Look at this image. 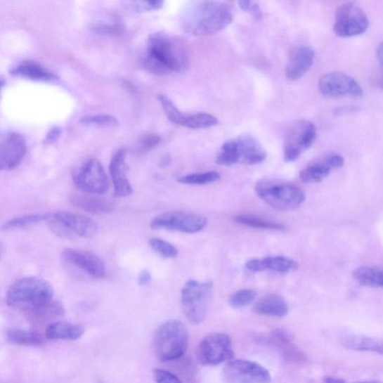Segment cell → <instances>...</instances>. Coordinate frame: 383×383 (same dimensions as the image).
Instances as JSON below:
<instances>
[{"label": "cell", "mask_w": 383, "mask_h": 383, "mask_svg": "<svg viewBox=\"0 0 383 383\" xmlns=\"http://www.w3.org/2000/svg\"><path fill=\"white\" fill-rule=\"evenodd\" d=\"M189 63L188 49L182 40L162 31L150 34L143 60L148 72L157 75L181 73Z\"/></svg>", "instance_id": "1"}, {"label": "cell", "mask_w": 383, "mask_h": 383, "mask_svg": "<svg viewBox=\"0 0 383 383\" xmlns=\"http://www.w3.org/2000/svg\"><path fill=\"white\" fill-rule=\"evenodd\" d=\"M233 20V13L227 4L201 1L193 3L183 11L181 25L185 32L209 36L226 29Z\"/></svg>", "instance_id": "2"}, {"label": "cell", "mask_w": 383, "mask_h": 383, "mask_svg": "<svg viewBox=\"0 0 383 383\" xmlns=\"http://www.w3.org/2000/svg\"><path fill=\"white\" fill-rule=\"evenodd\" d=\"M53 297V289L48 282L37 277H26L11 285L6 299L8 306L27 311L49 303Z\"/></svg>", "instance_id": "3"}, {"label": "cell", "mask_w": 383, "mask_h": 383, "mask_svg": "<svg viewBox=\"0 0 383 383\" xmlns=\"http://www.w3.org/2000/svg\"><path fill=\"white\" fill-rule=\"evenodd\" d=\"M268 156L257 138L242 134L230 139L220 148L216 162L218 165L231 167L237 164L257 165Z\"/></svg>", "instance_id": "4"}, {"label": "cell", "mask_w": 383, "mask_h": 383, "mask_svg": "<svg viewBox=\"0 0 383 383\" xmlns=\"http://www.w3.org/2000/svg\"><path fill=\"white\" fill-rule=\"evenodd\" d=\"M189 345V333L184 325L171 320L162 323L155 336V351L162 362L176 361L183 356Z\"/></svg>", "instance_id": "5"}, {"label": "cell", "mask_w": 383, "mask_h": 383, "mask_svg": "<svg viewBox=\"0 0 383 383\" xmlns=\"http://www.w3.org/2000/svg\"><path fill=\"white\" fill-rule=\"evenodd\" d=\"M254 190L265 203L283 212L295 210L306 200L304 192L292 183L261 181L255 185Z\"/></svg>", "instance_id": "6"}, {"label": "cell", "mask_w": 383, "mask_h": 383, "mask_svg": "<svg viewBox=\"0 0 383 383\" xmlns=\"http://www.w3.org/2000/svg\"><path fill=\"white\" fill-rule=\"evenodd\" d=\"M45 222L56 236L67 240L90 238L98 231V225L94 220L70 212L46 214Z\"/></svg>", "instance_id": "7"}, {"label": "cell", "mask_w": 383, "mask_h": 383, "mask_svg": "<svg viewBox=\"0 0 383 383\" xmlns=\"http://www.w3.org/2000/svg\"><path fill=\"white\" fill-rule=\"evenodd\" d=\"M212 283L189 280L181 290L183 313L193 324L202 323L206 318L213 296Z\"/></svg>", "instance_id": "8"}, {"label": "cell", "mask_w": 383, "mask_h": 383, "mask_svg": "<svg viewBox=\"0 0 383 383\" xmlns=\"http://www.w3.org/2000/svg\"><path fill=\"white\" fill-rule=\"evenodd\" d=\"M370 21L365 11L354 3H346L336 11L333 30L338 37L350 38L365 33Z\"/></svg>", "instance_id": "9"}, {"label": "cell", "mask_w": 383, "mask_h": 383, "mask_svg": "<svg viewBox=\"0 0 383 383\" xmlns=\"http://www.w3.org/2000/svg\"><path fill=\"white\" fill-rule=\"evenodd\" d=\"M317 138V129L314 124L306 120L296 122L286 134L284 142V160L286 162L297 160Z\"/></svg>", "instance_id": "10"}, {"label": "cell", "mask_w": 383, "mask_h": 383, "mask_svg": "<svg viewBox=\"0 0 383 383\" xmlns=\"http://www.w3.org/2000/svg\"><path fill=\"white\" fill-rule=\"evenodd\" d=\"M197 357L205 365H217L231 361L234 351L229 335L221 332L206 335L198 346Z\"/></svg>", "instance_id": "11"}, {"label": "cell", "mask_w": 383, "mask_h": 383, "mask_svg": "<svg viewBox=\"0 0 383 383\" xmlns=\"http://www.w3.org/2000/svg\"><path fill=\"white\" fill-rule=\"evenodd\" d=\"M73 181L80 190L91 194L103 195L110 189V181L100 162L91 158L73 172Z\"/></svg>", "instance_id": "12"}, {"label": "cell", "mask_w": 383, "mask_h": 383, "mask_svg": "<svg viewBox=\"0 0 383 383\" xmlns=\"http://www.w3.org/2000/svg\"><path fill=\"white\" fill-rule=\"evenodd\" d=\"M207 225V219L202 215L184 212H171L160 214L150 222V228L166 229L193 234L202 231Z\"/></svg>", "instance_id": "13"}, {"label": "cell", "mask_w": 383, "mask_h": 383, "mask_svg": "<svg viewBox=\"0 0 383 383\" xmlns=\"http://www.w3.org/2000/svg\"><path fill=\"white\" fill-rule=\"evenodd\" d=\"M223 379L225 383H271V375L259 363L231 359L224 367Z\"/></svg>", "instance_id": "14"}, {"label": "cell", "mask_w": 383, "mask_h": 383, "mask_svg": "<svg viewBox=\"0 0 383 383\" xmlns=\"http://www.w3.org/2000/svg\"><path fill=\"white\" fill-rule=\"evenodd\" d=\"M318 86L321 94L328 98H358L364 94L361 86L353 77L339 72L323 75Z\"/></svg>", "instance_id": "15"}, {"label": "cell", "mask_w": 383, "mask_h": 383, "mask_svg": "<svg viewBox=\"0 0 383 383\" xmlns=\"http://www.w3.org/2000/svg\"><path fill=\"white\" fill-rule=\"evenodd\" d=\"M62 259L73 271L98 280L105 276V265L97 254L89 251L67 248L63 252Z\"/></svg>", "instance_id": "16"}, {"label": "cell", "mask_w": 383, "mask_h": 383, "mask_svg": "<svg viewBox=\"0 0 383 383\" xmlns=\"http://www.w3.org/2000/svg\"><path fill=\"white\" fill-rule=\"evenodd\" d=\"M158 100L167 118L174 124L191 129H205L219 123L215 116L206 112L184 115L167 96L160 95Z\"/></svg>", "instance_id": "17"}, {"label": "cell", "mask_w": 383, "mask_h": 383, "mask_svg": "<svg viewBox=\"0 0 383 383\" xmlns=\"http://www.w3.org/2000/svg\"><path fill=\"white\" fill-rule=\"evenodd\" d=\"M27 150L26 139L21 134L8 132L0 135V171L15 169Z\"/></svg>", "instance_id": "18"}, {"label": "cell", "mask_w": 383, "mask_h": 383, "mask_svg": "<svg viewBox=\"0 0 383 383\" xmlns=\"http://www.w3.org/2000/svg\"><path fill=\"white\" fill-rule=\"evenodd\" d=\"M316 52L311 46L299 45L288 56L285 76L288 79L297 80L303 77L314 64Z\"/></svg>", "instance_id": "19"}, {"label": "cell", "mask_w": 383, "mask_h": 383, "mask_svg": "<svg viewBox=\"0 0 383 383\" xmlns=\"http://www.w3.org/2000/svg\"><path fill=\"white\" fill-rule=\"evenodd\" d=\"M344 158L339 155H331L311 164L300 172L299 178L306 183L321 182L335 169L344 165Z\"/></svg>", "instance_id": "20"}, {"label": "cell", "mask_w": 383, "mask_h": 383, "mask_svg": "<svg viewBox=\"0 0 383 383\" xmlns=\"http://www.w3.org/2000/svg\"><path fill=\"white\" fill-rule=\"evenodd\" d=\"M126 150H119L112 157L110 172L116 197H126L133 193L131 185L126 178Z\"/></svg>", "instance_id": "21"}, {"label": "cell", "mask_w": 383, "mask_h": 383, "mask_svg": "<svg viewBox=\"0 0 383 383\" xmlns=\"http://www.w3.org/2000/svg\"><path fill=\"white\" fill-rule=\"evenodd\" d=\"M70 202L75 207L93 214H106L114 211L115 205L111 200L100 195L75 193L70 197Z\"/></svg>", "instance_id": "22"}, {"label": "cell", "mask_w": 383, "mask_h": 383, "mask_svg": "<svg viewBox=\"0 0 383 383\" xmlns=\"http://www.w3.org/2000/svg\"><path fill=\"white\" fill-rule=\"evenodd\" d=\"M246 268L252 273L264 271L290 273L297 271L299 268V264L292 259L278 255V257L250 260L247 263Z\"/></svg>", "instance_id": "23"}, {"label": "cell", "mask_w": 383, "mask_h": 383, "mask_svg": "<svg viewBox=\"0 0 383 383\" xmlns=\"http://www.w3.org/2000/svg\"><path fill=\"white\" fill-rule=\"evenodd\" d=\"M84 332L81 325L59 321L50 324L45 335L49 340L76 341L82 337Z\"/></svg>", "instance_id": "24"}, {"label": "cell", "mask_w": 383, "mask_h": 383, "mask_svg": "<svg viewBox=\"0 0 383 383\" xmlns=\"http://www.w3.org/2000/svg\"><path fill=\"white\" fill-rule=\"evenodd\" d=\"M254 311L261 316L283 318L288 314V306L282 296L270 294L259 299Z\"/></svg>", "instance_id": "25"}, {"label": "cell", "mask_w": 383, "mask_h": 383, "mask_svg": "<svg viewBox=\"0 0 383 383\" xmlns=\"http://www.w3.org/2000/svg\"><path fill=\"white\" fill-rule=\"evenodd\" d=\"M11 74L26 79L34 81H53L57 79V77L48 68L41 65L32 62L26 61L20 63L11 71Z\"/></svg>", "instance_id": "26"}, {"label": "cell", "mask_w": 383, "mask_h": 383, "mask_svg": "<svg viewBox=\"0 0 383 383\" xmlns=\"http://www.w3.org/2000/svg\"><path fill=\"white\" fill-rule=\"evenodd\" d=\"M25 312L31 321L41 323L63 316L65 314V309L59 301H51L48 304Z\"/></svg>", "instance_id": "27"}, {"label": "cell", "mask_w": 383, "mask_h": 383, "mask_svg": "<svg viewBox=\"0 0 383 383\" xmlns=\"http://www.w3.org/2000/svg\"><path fill=\"white\" fill-rule=\"evenodd\" d=\"M6 338L11 344L19 346H40L44 343L40 333L27 330H10L7 332Z\"/></svg>", "instance_id": "28"}, {"label": "cell", "mask_w": 383, "mask_h": 383, "mask_svg": "<svg viewBox=\"0 0 383 383\" xmlns=\"http://www.w3.org/2000/svg\"><path fill=\"white\" fill-rule=\"evenodd\" d=\"M355 280L364 286L372 288H381L383 285L382 269L375 266H361L353 272Z\"/></svg>", "instance_id": "29"}, {"label": "cell", "mask_w": 383, "mask_h": 383, "mask_svg": "<svg viewBox=\"0 0 383 383\" xmlns=\"http://www.w3.org/2000/svg\"><path fill=\"white\" fill-rule=\"evenodd\" d=\"M343 344L351 350L382 353V342L379 339L353 336V337L345 339Z\"/></svg>", "instance_id": "30"}, {"label": "cell", "mask_w": 383, "mask_h": 383, "mask_svg": "<svg viewBox=\"0 0 383 383\" xmlns=\"http://www.w3.org/2000/svg\"><path fill=\"white\" fill-rule=\"evenodd\" d=\"M235 220L239 224L254 228L277 231H283L285 229V226L284 225L268 221V220L251 215H238L235 218Z\"/></svg>", "instance_id": "31"}, {"label": "cell", "mask_w": 383, "mask_h": 383, "mask_svg": "<svg viewBox=\"0 0 383 383\" xmlns=\"http://www.w3.org/2000/svg\"><path fill=\"white\" fill-rule=\"evenodd\" d=\"M221 176L217 171H212L202 173H193L178 178L181 183L189 185H205L218 181Z\"/></svg>", "instance_id": "32"}, {"label": "cell", "mask_w": 383, "mask_h": 383, "mask_svg": "<svg viewBox=\"0 0 383 383\" xmlns=\"http://www.w3.org/2000/svg\"><path fill=\"white\" fill-rule=\"evenodd\" d=\"M91 30L100 36L118 37L122 33V23L118 20H100L92 25Z\"/></svg>", "instance_id": "33"}, {"label": "cell", "mask_w": 383, "mask_h": 383, "mask_svg": "<svg viewBox=\"0 0 383 383\" xmlns=\"http://www.w3.org/2000/svg\"><path fill=\"white\" fill-rule=\"evenodd\" d=\"M46 214H31L22 216L8 220L4 223L2 228L4 230H15L29 227L34 224H37L45 221Z\"/></svg>", "instance_id": "34"}, {"label": "cell", "mask_w": 383, "mask_h": 383, "mask_svg": "<svg viewBox=\"0 0 383 383\" xmlns=\"http://www.w3.org/2000/svg\"><path fill=\"white\" fill-rule=\"evenodd\" d=\"M257 297V292L252 289H241L229 299L231 307L240 309L251 305Z\"/></svg>", "instance_id": "35"}, {"label": "cell", "mask_w": 383, "mask_h": 383, "mask_svg": "<svg viewBox=\"0 0 383 383\" xmlns=\"http://www.w3.org/2000/svg\"><path fill=\"white\" fill-rule=\"evenodd\" d=\"M149 245L162 258L174 259L178 257L177 249L166 240L152 238L149 240Z\"/></svg>", "instance_id": "36"}, {"label": "cell", "mask_w": 383, "mask_h": 383, "mask_svg": "<svg viewBox=\"0 0 383 383\" xmlns=\"http://www.w3.org/2000/svg\"><path fill=\"white\" fill-rule=\"evenodd\" d=\"M80 124L88 126H113L119 124L117 119L110 115H86L79 120Z\"/></svg>", "instance_id": "37"}, {"label": "cell", "mask_w": 383, "mask_h": 383, "mask_svg": "<svg viewBox=\"0 0 383 383\" xmlns=\"http://www.w3.org/2000/svg\"><path fill=\"white\" fill-rule=\"evenodd\" d=\"M160 137L155 134H145L139 141L137 152L138 154H143L156 147L160 142Z\"/></svg>", "instance_id": "38"}, {"label": "cell", "mask_w": 383, "mask_h": 383, "mask_svg": "<svg viewBox=\"0 0 383 383\" xmlns=\"http://www.w3.org/2000/svg\"><path fill=\"white\" fill-rule=\"evenodd\" d=\"M154 376L156 383H182L175 375L164 369H155Z\"/></svg>", "instance_id": "39"}, {"label": "cell", "mask_w": 383, "mask_h": 383, "mask_svg": "<svg viewBox=\"0 0 383 383\" xmlns=\"http://www.w3.org/2000/svg\"><path fill=\"white\" fill-rule=\"evenodd\" d=\"M130 6L135 11L141 13L146 11H157L164 7V1H147V2H131Z\"/></svg>", "instance_id": "40"}, {"label": "cell", "mask_w": 383, "mask_h": 383, "mask_svg": "<svg viewBox=\"0 0 383 383\" xmlns=\"http://www.w3.org/2000/svg\"><path fill=\"white\" fill-rule=\"evenodd\" d=\"M238 4L243 11L250 13L255 19L261 20L262 18V11L257 3L252 1H240Z\"/></svg>", "instance_id": "41"}, {"label": "cell", "mask_w": 383, "mask_h": 383, "mask_svg": "<svg viewBox=\"0 0 383 383\" xmlns=\"http://www.w3.org/2000/svg\"><path fill=\"white\" fill-rule=\"evenodd\" d=\"M62 134V129H60V127L56 126L53 127L48 133L46 134L44 143L46 144H51L55 143L58 139H59L60 136Z\"/></svg>", "instance_id": "42"}, {"label": "cell", "mask_w": 383, "mask_h": 383, "mask_svg": "<svg viewBox=\"0 0 383 383\" xmlns=\"http://www.w3.org/2000/svg\"><path fill=\"white\" fill-rule=\"evenodd\" d=\"M138 282L142 286L148 285L152 282V274L147 270L143 271L138 275Z\"/></svg>", "instance_id": "43"}, {"label": "cell", "mask_w": 383, "mask_h": 383, "mask_svg": "<svg viewBox=\"0 0 383 383\" xmlns=\"http://www.w3.org/2000/svg\"><path fill=\"white\" fill-rule=\"evenodd\" d=\"M357 110V108L355 107L337 108L334 110V114L336 115H341L346 113L354 112Z\"/></svg>", "instance_id": "44"}, {"label": "cell", "mask_w": 383, "mask_h": 383, "mask_svg": "<svg viewBox=\"0 0 383 383\" xmlns=\"http://www.w3.org/2000/svg\"><path fill=\"white\" fill-rule=\"evenodd\" d=\"M324 381L325 383H346L342 379L332 377H327L326 378H325Z\"/></svg>", "instance_id": "45"}, {"label": "cell", "mask_w": 383, "mask_h": 383, "mask_svg": "<svg viewBox=\"0 0 383 383\" xmlns=\"http://www.w3.org/2000/svg\"><path fill=\"white\" fill-rule=\"evenodd\" d=\"M377 60L379 62L380 65H382V44L379 46V48L377 51Z\"/></svg>", "instance_id": "46"}, {"label": "cell", "mask_w": 383, "mask_h": 383, "mask_svg": "<svg viewBox=\"0 0 383 383\" xmlns=\"http://www.w3.org/2000/svg\"><path fill=\"white\" fill-rule=\"evenodd\" d=\"M5 253H6L5 247L3 245V243L0 242V261H1L2 259H4Z\"/></svg>", "instance_id": "47"}, {"label": "cell", "mask_w": 383, "mask_h": 383, "mask_svg": "<svg viewBox=\"0 0 383 383\" xmlns=\"http://www.w3.org/2000/svg\"><path fill=\"white\" fill-rule=\"evenodd\" d=\"M358 383H381V382L377 381H366V382H358Z\"/></svg>", "instance_id": "48"}, {"label": "cell", "mask_w": 383, "mask_h": 383, "mask_svg": "<svg viewBox=\"0 0 383 383\" xmlns=\"http://www.w3.org/2000/svg\"><path fill=\"white\" fill-rule=\"evenodd\" d=\"M3 85L4 83L2 82V81H0V90H1Z\"/></svg>", "instance_id": "49"}]
</instances>
